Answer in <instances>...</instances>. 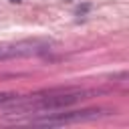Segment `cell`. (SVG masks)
Here are the masks:
<instances>
[{"label": "cell", "mask_w": 129, "mask_h": 129, "mask_svg": "<svg viewBox=\"0 0 129 129\" xmlns=\"http://www.w3.org/2000/svg\"><path fill=\"white\" fill-rule=\"evenodd\" d=\"M85 91H62L58 95H48V97H34L28 101H18V103H10L4 109L12 111V113H34V111H54V109H62L69 107L81 99H85Z\"/></svg>", "instance_id": "6da1fadb"}, {"label": "cell", "mask_w": 129, "mask_h": 129, "mask_svg": "<svg viewBox=\"0 0 129 129\" xmlns=\"http://www.w3.org/2000/svg\"><path fill=\"white\" fill-rule=\"evenodd\" d=\"M95 111H81V113H69V115H60L56 113L54 117H46V119H34L32 123H38V125H60V123H73V121H83V119H89L93 117Z\"/></svg>", "instance_id": "7a4b0ae2"}]
</instances>
